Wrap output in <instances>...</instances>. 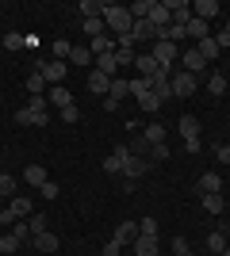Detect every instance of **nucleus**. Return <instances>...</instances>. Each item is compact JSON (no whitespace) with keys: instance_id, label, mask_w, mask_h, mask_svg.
I'll use <instances>...</instances> for the list:
<instances>
[{"instance_id":"423d86ee","label":"nucleus","mask_w":230,"mask_h":256,"mask_svg":"<svg viewBox=\"0 0 230 256\" xmlns=\"http://www.w3.org/2000/svg\"><path fill=\"white\" fill-rule=\"evenodd\" d=\"M196 84H199V80H196L192 73H184V69H176V73L169 76V88H173V96H180V100L192 96V92H196Z\"/></svg>"},{"instance_id":"4d7b16f0","label":"nucleus","mask_w":230,"mask_h":256,"mask_svg":"<svg viewBox=\"0 0 230 256\" xmlns=\"http://www.w3.org/2000/svg\"><path fill=\"white\" fill-rule=\"evenodd\" d=\"M226 73H230V69H226Z\"/></svg>"},{"instance_id":"4c0bfd02","label":"nucleus","mask_w":230,"mask_h":256,"mask_svg":"<svg viewBox=\"0 0 230 256\" xmlns=\"http://www.w3.org/2000/svg\"><path fill=\"white\" fill-rule=\"evenodd\" d=\"M27 230H31V237L46 234V230H50V226H46V214H31V218H27Z\"/></svg>"},{"instance_id":"aec40b11","label":"nucleus","mask_w":230,"mask_h":256,"mask_svg":"<svg viewBox=\"0 0 230 256\" xmlns=\"http://www.w3.org/2000/svg\"><path fill=\"white\" fill-rule=\"evenodd\" d=\"M31 245L39 248V252H58V245H62V241H58V234H50V230H46V234H35V237H31Z\"/></svg>"},{"instance_id":"a211bd4d","label":"nucleus","mask_w":230,"mask_h":256,"mask_svg":"<svg viewBox=\"0 0 230 256\" xmlns=\"http://www.w3.org/2000/svg\"><path fill=\"white\" fill-rule=\"evenodd\" d=\"M219 12H222L219 0H196V4H192V16H196V20H215Z\"/></svg>"},{"instance_id":"2f4dec72","label":"nucleus","mask_w":230,"mask_h":256,"mask_svg":"<svg viewBox=\"0 0 230 256\" xmlns=\"http://www.w3.org/2000/svg\"><path fill=\"white\" fill-rule=\"evenodd\" d=\"M142 138H146V146H161V142H165V126H161V122H150Z\"/></svg>"},{"instance_id":"f03ea898","label":"nucleus","mask_w":230,"mask_h":256,"mask_svg":"<svg viewBox=\"0 0 230 256\" xmlns=\"http://www.w3.org/2000/svg\"><path fill=\"white\" fill-rule=\"evenodd\" d=\"M46 96H31L27 100V107H20V111H16V122H20V126H46V122H50V115H46Z\"/></svg>"},{"instance_id":"8fccbe9b","label":"nucleus","mask_w":230,"mask_h":256,"mask_svg":"<svg viewBox=\"0 0 230 256\" xmlns=\"http://www.w3.org/2000/svg\"><path fill=\"white\" fill-rule=\"evenodd\" d=\"M173 256H188V241L184 237H173Z\"/></svg>"},{"instance_id":"ea45409f","label":"nucleus","mask_w":230,"mask_h":256,"mask_svg":"<svg viewBox=\"0 0 230 256\" xmlns=\"http://www.w3.org/2000/svg\"><path fill=\"white\" fill-rule=\"evenodd\" d=\"M0 46H8V50H23V46H27V38H23V34H4V38H0Z\"/></svg>"},{"instance_id":"393cba45","label":"nucleus","mask_w":230,"mask_h":256,"mask_svg":"<svg viewBox=\"0 0 230 256\" xmlns=\"http://www.w3.org/2000/svg\"><path fill=\"white\" fill-rule=\"evenodd\" d=\"M23 180L31 184V188H43V184L50 180V176H46V168H43V164H27V168H23Z\"/></svg>"},{"instance_id":"49530a36","label":"nucleus","mask_w":230,"mask_h":256,"mask_svg":"<svg viewBox=\"0 0 230 256\" xmlns=\"http://www.w3.org/2000/svg\"><path fill=\"white\" fill-rule=\"evenodd\" d=\"M12 234L20 237V241H31V230H27V218H20V222H12Z\"/></svg>"},{"instance_id":"7c9ffc66","label":"nucleus","mask_w":230,"mask_h":256,"mask_svg":"<svg viewBox=\"0 0 230 256\" xmlns=\"http://www.w3.org/2000/svg\"><path fill=\"white\" fill-rule=\"evenodd\" d=\"M196 50L203 54V58H207V65L215 62V58H219V46H215V38H211V34H207V38H199V42H196Z\"/></svg>"},{"instance_id":"4be33fe9","label":"nucleus","mask_w":230,"mask_h":256,"mask_svg":"<svg viewBox=\"0 0 230 256\" xmlns=\"http://www.w3.org/2000/svg\"><path fill=\"white\" fill-rule=\"evenodd\" d=\"M157 248H161L157 237H142V234H138V241H134V256H157Z\"/></svg>"},{"instance_id":"ddd939ff","label":"nucleus","mask_w":230,"mask_h":256,"mask_svg":"<svg viewBox=\"0 0 230 256\" xmlns=\"http://www.w3.org/2000/svg\"><path fill=\"white\" fill-rule=\"evenodd\" d=\"M111 241H115L119 248H123V245H134V241H138V222H119Z\"/></svg>"},{"instance_id":"13d9d810","label":"nucleus","mask_w":230,"mask_h":256,"mask_svg":"<svg viewBox=\"0 0 230 256\" xmlns=\"http://www.w3.org/2000/svg\"><path fill=\"white\" fill-rule=\"evenodd\" d=\"M207 256H211V252H207Z\"/></svg>"},{"instance_id":"2eb2a0df","label":"nucleus","mask_w":230,"mask_h":256,"mask_svg":"<svg viewBox=\"0 0 230 256\" xmlns=\"http://www.w3.org/2000/svg\"><path fill=\"white\" fill-rule=\"evenodd\" d=\"M127 160H131V150H127V146H115V150H111V157L104 160V172H111V176H115V172H123V164H127Z\"/></svg>"},{"instance_id":"3c124183","label":"nucleus","mask_w":230,"mask_h":256,"mask_svg":"<svg viewBox=\"0 0 230 256\" xmlns=\"http://www.w3.org/2000/svg\"><path fill=\"white\" fill-rule=\"evenodd\" d=\"M39 195H46V199H54V195H58V184H54V180H46L43 188H39Z\"/></svg>"},{"instance_id":"0eeeda50","label":"nucleus","mask_w":230,"mask_h":256,"mask_svg":"<svg viewBox=\"0 0 230 256\" xmlns=\"http://www.w3.org/2000/svg\"><path fill=\"white\" fill-rule=\"evenodd\" d=\"M127 96H131V80H127V76H115V80H111V88H108L104 107H108V111H115V107H119V100H127Z\"/></svg>"},{"instance_id":"412c9836","label":"nucleus","mask_w":230,"mask_h":256,"mask_svg":"<svg viewBox=\"0 0 230 256\" xmlns=\"http://www.w3.org/2000/svg\"><path fill=\"white\" fill-rule=\"evenodd\" d=\"M46 104H54L58 111H62V107H69V104H73V96H69V88H66V84H54L50 92H46Z\"/></svg>"},{"instance_id":"5701e85b","label":"nucleus","mask_w":230,"mask_h":256,"mask_svg":"<svg viewBox=\"0 0 230 256\" xmlns=\"http://www.w3.org/2000/svg\"><path fill=\"white\" fill-rule=\"evenodd\" d=\"M12 199H16V180H12L8 172H0V210H4Z\"/></svg>"},{"instance_id":"7ed1b4c3","label":"nucleus","mask_w":230,"mask_h":256,"mask_svg":"<svg viewBox=\"0 0 230 256\" xmlns=\"http://www.w3.org/2000/svg\"><path fill=\"white\" fill-rule=\"evenodd\" d=\"M35 73L54 88V84H62V80L69 76V62H54V58H50V62H39V65H35Z\"/></svg>"},{"instance_id":"79ce46f5","label":"nucleus","mask_w":230,"mask_h":256,"mask_svg":"<svg viewBox=\"0 0 230 256\" xmlns=\"http://www.w3.org/2000/svg\"><path fill=\"white\" fill-rule=\"evenodd\" d=\"M69 50H73V42L58 38V42H54V62H69Z\"/></svg>"},{"instance_id":"9d476101","label":"nucleus","mask_w":230,"mask_h":256,"mask_svg":"<svg viewBox=\"0 0 230 256\" xmlns=\"http://www.w3.org/2000/svg\"><path fill=\"white\" fill-rule=\"evenodd\" d=\"M4 210L12 214V222H20V218H31V214H35V203H31V195H16Z\"/></svg>"},{"instance_id":"a19ab883","label":"nucleus","mask_w":230,"mask_h":256,"mask_svg":"<svg viewBox=\"0 0 230 256\" xmlns=\"http://www.w3.org/2000/svg\"><path fill=\"white\" fill-rule=\"evenodd\" d=\"M146 92H150V80H146V76H134V80H131V96H134V100H142Z\"/></svg>"},{"instance_id":"c03bdc74","label":"nucleus","mask_w":230,"mask_h":256,"mask_svg":"<svg viewBox=\"0 0 230 256\" xmlns=\"http://www.w3.org/2000/svg\"><path fill=\"white\" fill-rule=\"evenodd\" d=\"M43 88H46V80L39 73H31L27 76V92H31V96H43Z\"/></svg>"},{"instance_id":"de8ad7c7","label":"nucleus","mask_w":230,"mask_h":256,"mask_svg":"<svg viewBox=\"0 0 230 256\" xmlns=\"http://www.w3.org/2000/svg\"><path fill=\"white\" fill-rule=\"evenodd\" d=\"M127 150H131V153H134V157H142V153H146V150H150V146H146V138H142V134H138V138H134V142H131V146H127Z\"/></svg>"},{"instance_id":"c756f323","label":"nucleus","mask_w":230,"mask_h":256,"mask_svg":"<svg viewBox=\"0 0 230 256\" xmlns=\"http://www.w3.org/2000/svg\"><path fill=\"white\" fill-rule=\"evenodd\" d=\"M207 92L211 96H226V73H211L207 76Z\"/></svg>"},{"instance_id":"72a5a7b5","label":"nucleus","mask_w":230,"mask_h":256,"mask_svg":"<svg viewBox=\"0 0 230 256\" xmlns=\"http://www.w3.org/2000/svg\"><path fill=\"white\" fill-rule=\"evenodd\" d=\"M222 206H226V199H222L219 192H215V195H203V210H207V214H222Z\"/></svg>"},{"instance_id":"c9c22d12","label":"nucleus","mask_w":230,"mask_h":256,"mask_svg":"<svg viewBox=\"0 0 230 256\" xmlns=\"http://www.w3.org/2000/svg\"><path fill=\"white\" fill-rule=\"evenodd\" d=\"M20 245H23V241H20V237H16V234H4V237H0V252H4V256L20 252Z\"/></svg>"},{"instance_id":"dca6fc26","label":"nucleus","mask_w":230,"mask_h":256,"mask_svg":"<svg viewBox=\"0 0 230 256\" xmlns=\"http://www.w3.org/2000/svg\"><path fill=\"white\" fill-rule=\"evenodd\" d=\"M69 65H81V69L92 73V69H96V58H92L88 46H73V50H69Z\"/></svg>"},{"instance_id":"09e8293b","label":"nucleus","mask_w":230,"mask_h":256,"mask_svg":"<svg viewBox=\"0 0 230 256\" xmlns=\"http://www.w3.org/2000/svg\"><path fill=\"white\" fill-rule=\"evenodd\" d=\"M77 118H81V111H77V104L62 107V122H77Z\"/></svg>"},{"instance_id":"f3484780","label":"nucleus","mask_w":230,"mask_h":256,"mask_svg":"<svg viewBox=\"0 0 230 256\" xmlns=\"http://www.w3.org/2000/svg\"><path fill=\"white\" fill-rule=\"evenodd\" d=\"M134 69H138V73H142L146 80H150V76H157V73H165L161 65L153 62V54H150V50H146V54H138V58H134Z\"/></svg>"},{"instance_id":"5fc2aeb1","label":"nucleus","mask_w":230,"mask_h":256,"mask_svg":"<svg viewBox=\"0 0 230 256\" xmlns=\"http://www.w3.org/2000/svg\"><path fill=\"white\" fill-rule=\"evenodd\" d=\"M222 256H230V245H226V248H222Z\"/></svg>"},{"instance_id":"6e6552de","label":"nucleus","mask_w":230,"mask_h":256,"mask_svg":"<svg viewBox=\"0 0 230 256\" xmlns=\"http://www.w3.org/2000/svg\"><path fill=\"white\" fill-rule=\"evenodd\" d=\"M150 168H153V164H150L146 157H134V153H131V160L123 164V172H119V176H123V180H134V184H138V180H142V176H146Z\"/></svg>"},{"instance_id":"39448f33","label":"nucleus","mask_w":230,"mask_h":256,"mask_svg":"<svg viewBox=\"0 0 230 256\" xmlns=\"http://www.w3.org/2000/svg\"><path fill=\"white\" fill-rule=\"evenodd\" d=\"M150 54H153V62L161 65L165 73H173V65H176V42H161V38H157V42L150 46Z\"/></svg>"},{"instance_id":"f257e3e1","label":"nucleus","mask_w":230,"mask_h":256,"mask_svg":"<svg viewBox=\"0 0 230 256\" xmlns=\"http://www.w3.org/2000/svg\"><path fill=\"white\" fill-rule=\"evenodd\" d=\"M104 27H108L111 38H123V34H131V27H134L131 8H123V4H104Z\"/></svg>"},{"instance_id":"603ef678","label":"nucleus","mask_w":230,"mask_h":256,"mask_svg":"<svg viewBox=\"0 0 230 256\" xmlns=\"http://www.w3.org/2000/svg\"><path fill=\"white\" fill-rule=\"evenodd\" d=\"M219 164H230V146H219Z\"/></svg>"},{"instance_id":"864d4df0","label":"nucleus","mask_w":230,"mask_h":256,"mask_svg":"<svg viewBox=\"0 0 230 256\" xmlns=\"http://www.w3.org/2000/svg\"><path fill=\"white\" fill-rule=\"evenodd\" d=\"M104 256H119V245H115V241H108V245H104Z\"/></svg>"},{"instance_id":"bb28decb","label":"nucleus","mask_w":230,"mask_h":256,"mask_svg":"<svg viewBox=\"0 0 230 256\" xmlns=\"http://www.w3.org/2000/svg\"><path fill=\"white\" fill-rule=\"evenodd\" d=\"M230 241H226V234L222 230H215V234H207V252L211 256H222V248H226Z\"/></svg>"},{"instance_id":"9b49d317","label":"nucleus","mask_w":230,"mask_h":256,"mask_svg":"<svg viewBox=\"0 0 230 256\" xmlns=\"http://www.w3.org/2000/svg\"><path fill=\"white\" fill-rule=\"evenodd\" d=\"M165 8H169V16H173V23H180V27H188V20H192V4H188V0H165Z\"/></svg>"},{"instance_id":"473e14b6","label":"nucleus","mask_w":230,"mask_h":256,"mask_svg":"<svg viewBox=\"0 0 230 256\" xmlns=\"http://www.w3.org/2000/svg\"><path fill=\"white\" fill-rule=\"evenodd\" d=\"M85 34H88V42H92V38H100V34H108L104 16H100V20H85Z\"/></svg>"},{"instance_id":"b1692460","label":"nucleus","mask_w":230,"mask_h":256,"mask_svg":"<svg viewBox=\"0 0 230 256\" xmlns=\"http://www.w3.org/2000/svg\"><path fill=\"white\" fill-rule=\"evenodd\" d=\"M199 192H203V195L222 192V176H219V172H203V176H199Z\"/></svg>"},{"instance_id":"f8f14e48","label":"nucleus","mask_w":230,"mask_h":256,"mask_svg":"<svg viewBox=\"0 0 230 256\" xmlns=\"http://www.w3.org/2000/svg\"><path fill=\"white\" fill-rule=\"evenodd\" d=\"M146 20L161 31V27H169V23H173V16H169V8H165V0H150V16H146Z\"/></svg>"},{"instance_id":"a878e982","label":"nucleus","mask_w":230,"mask_h":256,"mask_svg":"<svg viewBox=\"0 0 230 256\" xmlns=\"http://www.w3.org/2000/svg\"><path fill=\"white\" fill-rule=\"evenodd\" d=\"M104 16V0H81V20H100Z\"/></svg>"},{"instance_id":"e433bc0d","label":"nucleus","mask_w":230,"mask_h":256,"mask_svg":"<svg viewBox=\"0 0 230 256\" xmlns=\"http://www.w3.org/2000/svg\"><path fill=\"white\" fill-rule=\"evenodd\" d=\"M134 58H138L134 46H115V62H119V69H123V65H134Z\"/></svg>"},{"instance_id":"6e6d98bb","label":"nucleus","mask_w":230,"mask_h":256,"mask_svg":"<svg viewBox=\"0 0 230 256\" xmlns=\"http://www.w3.org/2000/svg\"><path fill=\"white\" fill-rule=\"evenodd\" d=\"M0 172H4V168H0Z\"/></svg>"},{"instance_id":"58836bf2","label":"nucleus","mask_w":230,"mask_h":256,"mask_svg":"<svg viewBox=\"0 0 230 256\" xmlns=\"http://www.w3.org/2000/svg\"><path fill=\"white\" fill-rule=\"evenodd\" d=\"M157 230H161V226H157V218H150V214L138 222V234H142V237H157Z\"/></svg>"},{"instance_id":"c85d7f7f","label":"nucleus","mask_w":230,"mask_h":256,"mask_svg":"<svg viewBox=\"0 0 230 256\" xmlns=\"http://www.w3.org/2000/svg\"><path fill=\"white\" fill-rule=\"evenodd\" d=\"M188 38H192V42L207 38V20H196V16H192V20H188Z\"/></svg>"},{"instance_id":"20e7f679","label":"nucleus","mask_w":230,"mask_h":256,"mask_svg":"<svg viewBox=\"0 0 230 256\" xmlns=\"http://www.w3.org/2000/svg\"><path fill=\"white\" fill-rule=\"evenodd\" d=\"M176 130L184 134V150H188V153H199V146H203V142H199V118H196V115H180Z\"/></svg>"},{"instance_id":"a18cd8bd","label":"nucleus","mask_w":230,"mask_h":256,"mask_svg":"<svg viewBox=\"0 0 230 256\" xmlns=\"http://www.w3.org/2000/svg\"><path fill=\"white\" fill-rule=\"evenodd\" d=\"M131 16H134V20H146V16H150V0H134V4H131Z\"/></svg>"},{"instance_id":"f704fd0d","label":"nucleus","mask_w":230,"mask_h":256,"mask_svg":"<svg viewBox=\"0 0 230 256\" xmlns=\"http://www.w3.org/2000/svg\"><path fill=\"white\" fill-rule=\"evenodd\" d=\"M138 107H142V111H146V115H153V111H161V100H157V96H153V88H150V92H146V96L142 100H138Z\"/></svg>"},{"instance_id":"37998d69","label":"nucleus","mask_w":230,"mask_h":256,"mask_svg":"<svg viewBox=\"0 0 230 256\" xmlns=\"http://www.w3.org/2000/svg\"><path fill=\"white\" fill-rule=\"evenodd\" d=\"M146 160H150V164H157V160H169V146H165V142H161V146H150V157H146Z\"/></svg>"},{"instance_id":"6ab92c4d","label":"nucleus","mask_w":230,"mask_h":256,"mask_svg":"<svg viewBox=\"0 0 230 256\" xmlns=\"http://www.w3.org/2000/svg\"><path fill=\"white\" fill-rule=\"evenodd\" d=\"M108 88H111V76H104L100 69L88 73V92H92V96H104V100H108Z\"/></svg>"},{"instance_id":"cd10ccee","label":"nucleus","mask_w":230,"mask_h":256,"mask_svg":"<svg viewBox=\"0 0 230 256\" xmlns=\"http://www.w3.org/2000/svg\"><path fill=\"white\" fill-rule=\"evenodd\" d=\"M96 69L104 76H111L115 80V73H119V62H115V54H104V58H96Z\"/></svg>"},{"instance_id":"1a4fd4ad","label":"nucleus","mask_w":230,"mask_h":256,"mask_svg":"<svg viewBox=\"0 0 230 256\" xmlns=\"http://www.w3.org/2000/svg\"><path fill=\"white\" fill-rule=\"evenodd\" d=\"M180 69H184V73H203V69H207V58H203V54L196 50V46H192V50H184L180 54Z\"/></svg>"},{"instance_id":"4468645a","label":"nucleus","mask_w":230,"mask_h":256,"mask_svg":"<svg viewBox=\"0 0 230 256\" xmlns=\"http://www.w3.org/2000/svg\"><path fill=\"white\" fill-rule=\"evenodd\" d=\"M131 38H134V42H157V27H153L150 20H134Z\"/></svg>"}]
</instances>
